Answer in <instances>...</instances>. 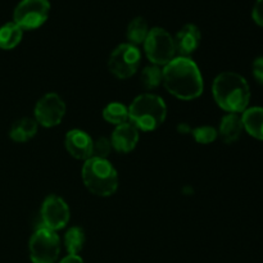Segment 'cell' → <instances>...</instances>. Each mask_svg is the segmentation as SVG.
<instances>
[{
    "mask_svg": "<svg viewBox=\"0 0 263 263\" xmlns=\"http://www.w3.org/2000/svg\"><path fill=\"white\" fill-rule=\"evenodd\" d=\"M252 72L258 84L263 85V57H259L252 64Z\"/></svg>",
    "mask_w": 263,
    "mask_h": 263,
    "instance_id": "obj_25",
    "label": "cell"
},
{
    "mask_svg": "<svg viewBox=\"0 0 263 263\" xmlns=\"http://www.w3.org/2000/svg\"><path fill=\"white\" fill-rule=\"evenodd\" d=\"M212 94L221 109L238 115L248 108L251 100V89L247 80L233 71L222 72L216 77Z\"/></svg>",
    "mask_w": 263,
    "mask_h": 263,
    "instance_id": "obj_2",
    "label": "cell"
},
{
    "mask_svg": "<svg viewBox=\"0 0 263 263\" xmlns=\"http://www.w3.org/2000/svg\"><path fill=\"white\" fill-rule=\"evenodd\" d=\"M112 149L113 146L110 143V139L99 138L94 141V145H92V157L107 159Z\"/></svg>",
    "mask_w": 263,
    "mask_h": 263,
    "instance_id": "obj_23",
    "label": "cell"
},
{
    "mask_svg": "<svg viewBox=\"0 0 263 263\" xmlns=\"http://www.w3.org/2000/svg\"><path fill=\"white\" fill-rule=\"evenodd\" d=\"M85 233L81 228H71L64 235V246H66L68 254L72 256H79L80 252L82 251L85 246Z\"/></svg>",
    "mask_w": 263,
    "mask_h": 263,
    "instance_id": "obj_20",
    "label": "cell"
},
{
    "mask_svg": "<svg viewBox=\"0 0 263 263\" xmlns=\"http://www.w3.org/2000/svg\"><path fill=\"white\" fill-rule=\"evenodd\" d=\"M243 130L244 126L243 121H241V116H239L238 113H228L221 120L217 133L218 136L222 139L223 143L233 144L239 140Z\"/></svg>",
    "mask_w": 263,
    "mask_h": 263,
    "instance_id": "obj_14",
    "label": "cell"
},
{
    "mask_svg": "<svg viewBox=\"0 0 263 263\" xmlns=\"http://www.w3.org/2000/svg\"><path fill=\"white\" fill-rule=\"evenodd\" d=\"M174 40L175 48H176V55L190 58V55L199 48L202 33H200V30L197 26L193 25V23H187V25L182 26L177 31Z\"/></svg>",
    "mask_w": 263,
    "mask_h": 263,
    "instance_id": "obj_12",
    "label": "cell"
},
{
    "mask_svg": "<svg viewBox=\"0 0 263 263\" xmlns=\"http://www.w3.org/2000/svg\"><path fill=\"white\" fill-rule=\"evenodd\" d=\"M84 185L97 197H110L118 189V174L108 159H86L81 170Z\"/></svg>",
    "mask_w": 263,
    "mask_h": 263,
    "instance_id": "obj_4",
    "label": "cell"
},
{
    "mask_svg": "<svg viewBox=\"0 0 263 263\" xmlns=\"http://www.w3.org/2000/svg\"><path fill=\"white\" fill-rule=\"evenodd\" d=\"M148 33H149L148 22H146L145 18L143 17L134 18V20L128 23L127 31H126L128 43L133 44V45L135 46H138L139 44H144Z\"/></svg>",
    "mask_w": 263,
    "mask_h": 263,
    "instance_id": "obj_18",
    "label": "cell"
},
{
    "mask_svg": "<svg viewBox=\"0 0 263 263\" xmlns=\"http://www.w3.org/2000/svg\"><path fill=\"white\" fill-rule=\"evenodd\" d=\"M49 12V0H21L13 12V22L22 30H36L45 23Z\"/></svg>",
    "mask_w": 263,
    "mask_h": 263,
    "instance_id": "obj_8",
    "label": "cell"
},
{
    "mask_svg": "<svg viewBox=\"0 0 263 263\" xmlns=\"http://www.w3.org/2000/svg\"><path fill=\"white\" fill-rule=\"evenodd\" d=\"M92 145L94 140L84 130L73 128L69 130L64 136V146L69 156L80 161H86L92 157Z\"/></svg>",
    "mask_w": 263,
    "mask_h": 263,
    "instance_id": "obj_11",
    "label": "cell"
},
{
    "mask_svg": "<svg viewBox=\"0 0 263 263\" xmlns=\"http://www.w3.org/2000/svg\"><path fill=\"white\" fill-rule=\"evenodd\" d=\"M144 50L149 61L159 67H164L177 57L174 37L168 31L162 27L149 30L148 36L144 41Z\"/></svg>",
    "mask_w": 263,
    "mask_h": 263,
    "instance_id": "obj_6",
    "label": "cell"
},
{
    "mask_svg": "<svg viewBox=\"0 0 263 263\" xmlns=\"http://www.w3.org/2000/svg\"><path fill=\"white\" fill-rule=\"evenodd\" d=\"M252 17L257 25L263 27V0H256L252 9Z\"/></svg>",
    "mask_w": 263,
    "mask_h": 263,
    "instance_id": "obj_24",
    "label": "cell"
},
{
    "mask_svg": "<svg viewBox=\"0 0 263 263\" xmlns=\"http://www.w3.org/2000/svg\"><path fill=\"white\" fill-rule=\"evenodd\" d=\"M162 84L170 94L180 100L197 99L204 89L198 64L185 57H176L163 67Z\"/></svg>",
    "mask_w": 263,
    "mask_h": 263,
    "instance_id": "obj_1",
    "label": "cell"
},
{
    "mask_svg": "<svg viewBox=\"0 0 263 263\" xmlns=\"http://www.w3.org/2000/svg\"><path fill=\"white\" fill-rule=\"evenodd\" d=\"M192 133L195 141L198 144H203V145L213 143L218 138L217 128H215L213 126H199V127H195Z\"/></svg>",
    "mask_w": 263,
    "mask_h": 263,
    "instance_id": "obj_22",
    "label": "cell"
},
{
    "mask_svg": "<svg viewBox=\"0 0 263 263\" xmlns=\"http://www.w3.org/2000/svg\"><path fill=\"white\" fill-rule=\"evenodd\" d=\"M66 103L57 92H48L37 100L33 109L35 121L43 127H54L66 116Z\"/></svg>",
    "mask_w": 263,
    "mask_h": 263,
    "instance_id": "obj_9",
    "label": "cell"
},
{
    "mask_svg": "<svg viewBox=\"0 0 263 263\" xmlns=\"http://www.w3.org/2000/svg\"><path fill=\"white\" fill-rule=\"evenodd\" d=\"M28 251L32 263H55L61 253V239L57 231L40 226L31 235Z\"/></svg>",
    "mask_w": 263,
    "mask_h": 263,
    "instance_id": "obj_5",
    "label": "cell"
},
{
    "mask_svg": "<svg viewBox=\"0 0 263 263\" xmlns=\"http://www.w3.org/2000/svg\"><path fill=\"white\" fill-rule=\"evenodd\" d=\"M59 263H84L82 258L80 256H72V254H68L67 257H64Z\"/></svg>",
    "mask_w": 263,
    "mask_h": 263,
    "instance_id": "obj_26",
    "label": "cell"
},
{
    "mask_svg": "<svg viewBox=\"0 0 263 263\" xmlns=\"http://www.w3.org/2000/svg\"><path fill=\"white\" fill-rule=\"evenodd\" d=\"M140 134L139 130L131 122H125L116 126L115 131L110 136V143L115 151L118 153H130L136 148L139 143Z\"/></svg>",
    "mask_w": 263,
    "mask_h": 263,
    "instance_id": "obj_13",
    "label": "cell"
},
{
    "mask_svg": "<svg viewBox=\"0 0 263 263\" xmlns=\"http://www.w3.org/2000/svg\"><path fill=\"white\" fill-rule=\"evenodd\" d=\"M141 84L146 90H154L162 84L163 81V68L159 66L152 64V66L145 67L141 71Z\"/></svg>",
    "mask_w": 263,
    "mask_h": 263,
    "instance_id": "obj_21",
    "label": "cell"
},
{
    "mask_svg": "<svg viewBox=\"0 0 263 263\" xmlns=\"http://www.w3.org/2000/svg\"><path fill=\"white\" fill-rule=\"evenodd\" d=\"M167 105L159 95L144 92L138 95L128 107V122L138 130L154 131L164 122Z\"/></svg>",
    "mask_w": 263,
    "mask_h": 263,
    "instance_id": "obj_3",
    "label": "cell"
},
{
    "mask_svg": "<svg viewBox=\"0 0 263 263\" xmlns=\"http://www.w3.org/2000/svg\"><path fill=\"white\" fill-rule=\"evenodd\" d=\"M141 62V53L138 46L130 43L120 44L110 53L108 68L110 73L120 80L130 79L138 72Z\"/></svg>",
    "mask_w": 263,
    "mask_h": 263,
    "instance_id": "obj_7",
    "label": "cell"
},
{
    "mask_svg": "<svg viewBox=\"0 0 263 263\" xmlns=\"http://www.w3.org/2000/svg\"><path fill=\"white\" fill-rule=\"evenodd\" d=\"M244 130L253 138L263 140V108H247L241 115Z\"/></svg>",
    "mask_w": 263,
    "mask_h": 263,
    "instance_id": "obj_15",
    "label": "cell"
},
{
    "mask_svg": "<svg viewBox=\"0 0 263 263\" xmlns=\"http://www.w3.org/2000/svg\"><path fill=\"white\" fill-rule=\"evenodd\" d=\"M103 118L115 126L128 122V107H126L123 103H109L103 109Z\"/></svg>",
    "mask_w": 263,
    "mask_h": 263,
    "instance_id": "obj_19",
    "label": "cell"
},
{
    "mask_svg": "<svg viewBox=\"0 0 263 263\" xmlns=\"http://www.w3.org/2000/svg\"><path fill=\"white\" fill-rule=\"evenodd\" d=\"M37 122L35 118L23 117L15 121L9 131V136L15 143H26L37 134Z\"/></svg>",
    "mask_w": 263,
    "mask_h": 263,
    "instance_id": "obj_16",
    "label": "cell"
},
{
    "mask_svg": "<svg viewBox=\"0 0 263 263\" xmlns=\"http://www.w3.org/2000/svg\"><path fill=\"white\" fill-rule=\"evenodd\" d=\"M23 37V30L14 22H8L0 27V49L10 50L21 43Z\"/></svg>",
    "mask_w": 263,
    "mask_h": 263,
    "instance_id": "obj_17",
    "label": "cell"
},
{
    "mask_svg": "<svg viewBox=\"0 0 263 263\" xmlns=\"http://www.w3.org/2000/svg\"><path fill=\"white\" fill-rule=\"evenodd\" d=\"M69 207L63 198L58 195H49L41 205V221L43 226L53 231L62 230L69 222Z\"/></svg>",
    "mask_w": 263,
    "mask_h": 263,
    "instance_id": "obj_10",
    "label": "cell"
}]
</instances>
